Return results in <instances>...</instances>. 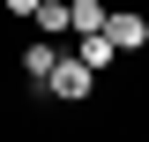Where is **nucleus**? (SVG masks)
I'll list each match as a JSON object with an SVG mask.
<instances>
[{
	"label": "nucleus",
	"instance_id": "1",
	"mask_svg": "<svg viewBox=\"0 0 149 142\" xmlns=\"http://www.w3.org/2000/svg\"><path fill=\"white\" fill-rule=\"evenodd\" d=\"M90 82H97V67H90L82 53H60L52 67H45V97H60V105H82Z\"/></svg>",
	"mask_w": 149,
	"mask_h": 142
},
{
	"label": "nucleus",
	"instance_id": "2",
	"mask_svg": "<svg viewBox=\"0 0 149 142\" xmlns=\"http://www.w3.org/2000/svg\"><path fill=\"white\" fill-rule=\"evenodd\" d=\"M104 37L119 45V53H134V45H149V22L134 15V8H112V15H104Z\"/></svg>",
	"mask_w": 149,
	"mask_h": 142
},
{
	"label": "nucleus",
	"instance_id": "3",
	"mask_svg": "<svg viewBox=\"0 0 149 142\" xmlns=\"http://www.w3.org/2000/svg\"><path fill=\"white\" fill-rule=\"evenodd\" d=\"M104 15H112L104 0H67V30L74 37H82V30H104Z\"/></svg>",
	"mask_w": 149,
	"mask_h": 142
},
{
	"label": "nucleus",
	"instance_id": "4",
	"mask_svg": "<svg viewBox=\"0 0 149 142\" xmlns=\"http://www.w3.org/2000/svg\"><path fill=\"white\" fill-rule=\"evenodd\" d=\"M74 53L90 60V67H97V75H104V67H112V60H119V45H112V37H104V30H82V45H74Z\"/></svg>",
	"mask_w": 149,
	"mask_h": 142
},
{
	"label": "nucleus",
	"instance_id": "5",
	"mask_svg": "<svg viewBox=\"0 0 149 142\" xmlns=\"http://www.w3.org/2000/svg\"><path fill=\"white\" fill-rule=\"evenodd\" d=\"M30 22H37L45 37H52V30H67V0H37V15H30Z\"/></svg>",
	"mask_w": 149,
	"mask_h": 142
},
{
	"label": "nucleus",
	"instance_id": "6",
	"mask_svg": "<svg viewBox=\"0 0 149 142\" xmlns=\"http://www.w3.org/2000/svg\"><path fill=\"white\" fill-rule=\"evenodd\" d=\"M52 60H60V53H52V37H37L30 53H22V67H30V82H45V67H52Z\"/></svg>",
	"mask_w": 149,
	"mask_h": 142
},
{
	"label": "nucleus",
	"instance_id": "7",
	"mask_svg": "<svg viewBox=\"0 0 149 142\" xmlns=\"http://www.w3.org/2000/svg\"><path fill=\"white\" fill-rule=\"evenodd\" d=\"M8 8H15V15H37V0H8Z\"/></svg>",
	"mask_w": 149,
	"mask_h": 142
}]
</instances>
